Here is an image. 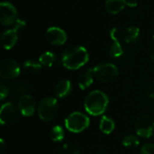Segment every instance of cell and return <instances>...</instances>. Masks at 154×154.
Listing matches in <instances>:
<instances>
[{"mask_svg": "<svg viewBox=\"0 0 154 154\" xmlns=\"http://www.w3.org/2000/svg\"><path fill=\"white\" fill-rule=\"evenodd\" d=\"M14 29H15L17 32L18 31H21V30H23V29H24L25 28V26H26V23L23 21V20H21V19H17L16 21H15V23H14Z\"/></svg>", "mask_w": 154, "mask_h": 154, "instance_id": "f1b7e54d", "label": "cell"}, {"mask_svg": "<svg viewBox=\"0 0 154 154\" xmlns=\"http://www.w3.org/2000/svg\"><path fill=\"white\" fill-rule=\"evenodd\" d=\"M8 88H9V92L14 96H17V97H23V96L26 95V93L29 90L28 85L23 83V82L14 83Z\"/></svg>", "mask_w": 154, "mask_h": 154, "instance_id": "d6986e66", "label": "cell"}, {"mask_svg": "<svg viewBox=\"0 0 154 154\" xmlns=\"http://www.w3.org/2000/svg\"><path fill=\"white\" fill-rule=\"evenodd\" d=\"M94 71L93 69H88L85 72H83L79 78V87L81 90H85L88 88L94 82Z\"/></svg>", "mask_w": 154, "mask_h": 154, "instance_id": "e0dca14e", "label": "cell"}, {"mask_svg": "<svg viewBox=\"0 0 154 154\" xmlns=\"http://www.w3.org/2000/svg\"><path fill=\"white\" fill-rule=\"evenodd\" d=\"M90 125L89 117L81 112H73L69 114L65 120V127L68 131L79 134L85 131Z\"/></svg>", "mask_w": 154, "mask_h": 154, "instance_id": "277c9868", "label": "cell"}, {"mask_svg": "<svg viewBox=\"0 0 154 154\" xmlns=\"http://www.w3.org/2000/svg\"><path fill=\"white\" fill-rule=\"evenodd\" d=\"M23 69L29 73H38L42 69V65L40 61H36L34 60H27L23 64Z\"/></svg>", "mask_w": 154, "mask_h": 154, "instance_id": "603a6c76", "label": "cell"}, {"mask_svg": "<svg viewBox=\"0 0 154 154\" xmlns=\"http://www.w3.org/2000/svg\"><path fill=\"white\" fill-rule=\"evenodd\" d=\"M99 129L105 134H110L116 129L115 121L109 116H103L99 123Z\"/></svg>", "mask_w": 154, "mask_h": 154, "instance_id": "ac0fdd59", "label": "cell"}, {"mask_svg": "<svg viewBox=\"0 0 154 154\" xmlns=\"http://www.w3.org/2000/svg\"><path fill=\"white\" fill-rule=\"evenodd\" d=\"M126 5H129V2L126 0H106L105 8L111 14H118Z\"/></svg>", "mask_w": 154, "mask_h": 154, "instance_id": "9a60e30c", "label": "cell"}, {"mask_svg": "<svg viewBox=\"0 0 154 154\" xmlns=\"http://www.w3.org/2000/svg\"><path fill=\"white\" fill-rule=\"evenodd\" d=\"M109 98L107 95L100 90H94L88 94L84 101V108L88 114L93 116L103 115L107 109Z\"/></svg>", "mask_w": 154, "mask_h": 154, "instance_id": "7a4b0ae2", "label": "cell"}, {"mask_svg": "<svg viewBox=\"0 0 154 154\" xmlns=\"http://www.w3.org/2000/svg\"><path fill=\"white\" fill-rule=\"evenodd\" d=\"M134 130L142 138H151L154 135V117L151 115L140 116L134 123Z\"/></svg>", "mask_w": 154, "mask_h": 154, "instance_id": "8992f818", "label": "cell"}, {"mask_svg": "<svg viewBox=\"0 0 154 154\" xmlns=\"http://www.w3.org/2000/svg\"><path fill=\"white\" fill-rule=\"evenodd\" d=\"M39 61L42 66L50 68L57 61V56L51 51H45L39 57Z\"/></svg>", "mask_w": 154, "mask_h": 154, "instance_id": "ffe728a7", "label": "cell"}, {"mask_svg": "<svg viewBox=\"0 0 154 154\" xmlns=\"http://www.w3.org/2000/svg\"><path fill=\"white\" fill-rule=\"evenodd\" d=\"M149 55L151 60L154 62V36L152 38L149 44Z\"/></svg>", "mask_w": 154, "mask_h": 154, "instance_id": "f546056e", "label": "cell"}, {"mask_svg": "<svg viewBox=\"0 0 154 154\" xmlns=\"http://www.w3.org/2000/svg\"><path fill=\"white\" fill-rule=\"evenodd\" d=\"M140 154H154V144L147 143L143 145L140 150Z\"/></svg>", "mask_w": 154, "mask_h": 154, "instance_id": "d4e9b609", "label": "cell"}, {"mask_svg": "<svg viewBox=\"0 0 154 154\" xmlns=\"http://www.w3.org/2000/svg\"><path fill=\"white\" fill-rule=\"evenodd\" d=\"M9 93H10L9 92V88L2 81L1 84H0V96H1L0 99L1 100H4L8 96Z\"/></svg>", "mask_w": 154, "mask_h": 154, "instance_id": "4316f807", "label": "cell"}, {"mask_svg": "<svg viewBox=\"0 0 154 154\" xmlns=\"http://www.w3.org/2000/svg\"><path fill=\"white\" fill-rule=\"evenodd\" d=\"M122 144L124 145V147H125L126 149H130V150H134L136 149L139 144H140V140L136 135L134 134H127L125 135L123 140H122Z\"/></svg>", "mask_w": 154, "mask_h": 154, "instance_id": "44dd1931", "label": "cell"}, {"mask_svg": "<svg viewBox=\"0 0 154 154\" xmlns=\"http://www.w3.org/2000/svg\"><path fill=\"white\" fill-rule=\"evenodd\" d=\"M73 90V86L70 80L69 79H61L60 80L54 88L55 96L59 98H65L70 96Z\"/></svg>", "mask_w": 154, "mask_h": 154, "instance_id": "5bb4252c", "label": "cell"}, {"mask_svg": "<svg viewBox=\"0 0 154 154\" xmlns=\"http://www.w3.org/2000/svg\"><path fill=\"white\" fill-rule=\"evenodd\" d=\"M141 31L137 26H129L123 32V41L126 43H134L140 38Z\"/></svg>", "mask_w": 154, "mask_h": 154, "instance_id": "2e32d148", "label": "cell"}, {"mask_svg": "<svg viewBox=\"0 0 154 154\" xmlns=\"http://www.w3.org/2000/svg\"><path fill=\"white\" fill-rule=\"evenodd\" d=\"M18 107L20 113L25 116V117H30L33 116L36 110V101L33 97L31 95H24L20 97L19 102H18Z\"/></svg>", "mask_w": 154, "mask_h": 154, "instance_id": "30bf717a", "label": "cell"}, {"mask_svg": "<svg viewBox=\"0 0 154 154\" xmlns=\"http://www.w3.org/2000/svg\"><path fill=\"white\" fill-rule=\"evenodd\" d=\"M21 72L20 66L14 59H4L0 62V77L3 79H14Z\"/></svg>", "mask_w": 154, "mask_h": 154, "instance_id": "52a82bcc", "label": "cell"}, {"mask_svg": "<svg viewBox=\"0 0 154 154\" xmlns=\"http://www.w3.org/2000/svg\"><path fill=\"white\" fill-rule=\"evenodd\" d=\"M6 144L4 141V139H1L0 141V154H5L6 152Z\"/></svg>", "mask_w": 154, "mask_h": 154, "instance_id": "4dcf8cb0", "label": "cell"}, {"mask_svg": "<svg viewBox=\"0 0 154 154\" xmlns=\"http://www.w3.org/2000/svg\"><path fill=\"white\" fill-rule=\"evenodd\" d=\"M108 52L110 57L116 61H123L128 56V50L122 41H113Z\"/></svg>", "mask_w": 154, "mask_h": 154, "instance_id": "7c38bea8", "label": "cell"}, {"mask_svg": "<svg viewBox=\"0 0 154 154\" xmlns=\"http://www.w3.org/2000/svg\"><path fill=\"white\" fill-rule=\"evenodd\" d=\"M65 137V132L62 126L60 125H55L53 126L50 131V138L54 143H60L61 142Z\"/></svg>", "mask_w": 154, "mask_h": 154, "instance_id": "7402d4cb", "label": "cell"}, {"mask_svg": "<svg viewBox=\"0 0 154 154\" xmlns=\"http://www.w3.org/2000/svg\"><path fill=\"white\" fill-rule=\"evenodd\" d=\"M152 87L154 88V81H153V83H152Z\"/></svg>", "mask_w": 154, "mask_h": 154, "instance_id": "1f68e13d", "label": "cell"}, {"mask_svg": "<svg viewBox=\"0 0 154 154\" xmlns=\"http://www.w3.org/2000/svg\"><path fill=\"white\" fill-rule=\"evenodd\" d=\"M59 110V104L55 97H46L42 98L38 104L37 114L39 118L43 122H51L52 121Z\"/></svg>", "mask_w": 154, "mask_h": 154, "instance_id": "3957f363", "label": "cell"}, {"mask_svg": "<svg viewBox=\"0 0 154 154\" xmlns=\"http://www.w3.org/2000/svg\"><path fill=\"white\" fill-rule=\"evenodd\" d=\"M144 96H145L146 99L149 101L154 100V88L152 86L147 87L144 89Z\"/></svg>", "mask_w": 154, "mask_h": 154, "instance_id": "83f0119b", "label": "cell"}, {"mask_svg": "<svg viewBox=\"0 0 154 154\" xmlns=\"http://www.w3.org/2000/svg\"><path fill=\"white\" fill-rule=\"evenodd\" d=\"M59 154H81L77 145L72 143H67L60 149Z\"/></svg>", "mask_w": 154, "mask_h": 154, "instance_id": "cb8c5ba5", "label": "cell"}, {"mask_svg": "<svg viewBox=\"0 0 154 154\" xmlns=\"http://www.w3.org/2000/svg\"><path fill=\"white\" fill-rule=\"evenodd\" d=\"M17 19V10L14 5L9 2H1L0 23L5 26H10L14 25Z\"/></svg>", "mask_w": 154, "mask_h": 154, "instance_id": "ba28073f", "label": "cell"}, {"mask_svg": "<svg viewBox=\"0 0 154 154\" xmlns=\"http://www.w3.org/2000/svg\"><path fill=\"white\" fill-rule=\"evenodd\" d=\"M110 37L112 41H122L123 40V32L117 28H113L110 31Z\"/></svg>", "mask_w": 154, "mask_h": 154, "instance_id": "484cf974", "label": "cell"}, {"mask_svg": "<svg viewBox=\"0 0 154 154\" xmlns=\"http://www.w3.org/2000/svg\"><path fill=\"white\" fill-rule=\"evenodd\" d=\"M45 38L49 43L54 46H60L67 42V33L61 28L52 26L47 29Z\"/></svg>", "mask_w": 154, "mask_h": 154, "instance_id": "9c48e42d", "label": "cell"}, {"mask_svg": "<svg viewBox=\"0 0 154 154\" xmlns=\"http://www.w3.org/2000/svg\"><path fill=\"white\" fill-rule=\"evenodd\" d=\"M94 76L101 82L109 83L114 81L119 75L118 68L110 62H101L94 69Z\"/></svg>", "mask_w": 154, "mask_h": 154, "instance_id": "5b68a950", "label": "cell"}, {"mask_svg": "<svg viewBox=\"0 0 154 154\" xmlns=\"http://www.w3.org/2000/svg\"><path fill=\"white\" fill-rule=\"evenodd\" d=\"M17 117L15 106L11 102H6L2 105L0 110V123L2 125H6L14 123Z\"/></svg>", "mask_w": 154, "mask_h": 154, "instance_id": "8fae6325", "label": "cell"}, {"mask_svg": "<svg viewBox=\"0 0 154 154\" xmlns=\"http://www.w3.org/2000/svg\"><path fill=\"white\" fill-rule=\"evenodd\" d=\"M89 54L88 50L79 45L67 48L61 55V64L70 70H77L88 63Z\"/></svg>", "mask_w": 154, "mask_h": 154, "instance_id": "6da1fadb", "label": "cell"}, {"mask_svg": "<svg viewBox=\"0 0 154 154\" xmlns=\"http://www.w3.org/2000/svg\"><path fill=\"white\" fill-rule=\"evenodd\" d=\"M18 32L15 29H8L5 30L2 34H1V44L4 49L5 50H10L12 49L17 42L18 40Z\"/></svg>", "mask_w": 154, "mask_h": 154, "instance_id": "4fadbf2b", "label": "cell"}]
</instances>
